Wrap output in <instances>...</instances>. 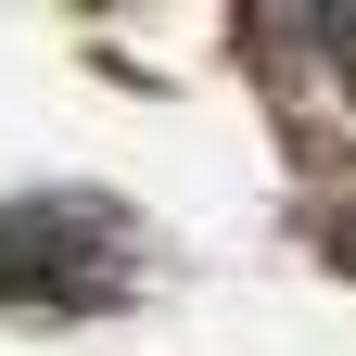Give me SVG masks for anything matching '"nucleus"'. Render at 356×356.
Wrapping results in <instances>:
<instances>
[{
	"label": "nucleus",
	"instance_id": "f257e3e1",
	"mask_svg": "<svg viewBox=\"0 0 356 356\" xmlns=\"http://www.w3.org/2000/svg\"><path fill=\"white\" fill-rule=\"evenodd\" d=\"M305 38H318V51H343V76H356V0H331V13H305Z\"/></svg>",
	"mask_w": 356,
	"mask_h": 356
}]
</instances>
